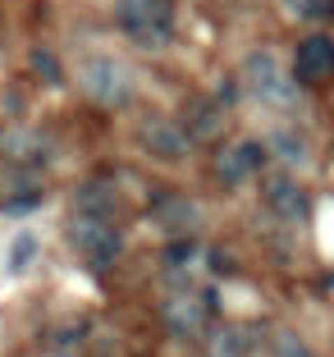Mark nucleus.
<instances>
[{
    "instance_id": "4",
    "label": "nucleus",
    "mask_w": 334,
    "mask_h": 357,
    "mask_svg": "<svg viewBox=\"0 0 334 357\" xmlns=\"http://www.w3.org/2000/svg\"><path fill=\"white\" fill-rule=\"evenodd\" d=\"M266 142H257V137H243V142H229V147L215 151V174L229 183V188H238L243 178H252L257 169L266 165Z\"/></svg>"
},
{
    "instance_id": "19",
    "label": "nucleus",
    "mask_w": 334,
    "mask_h": 357,
    "mask_svg": "<svg viewBox=\"0 0 334 357\" xmlns=\"http://www.w3.org/2000/svg\"><path fill=\"white\" fill-rule=\"evenodd\" d=\"M32 69H37L46 83H60V64H55L51 51H32Z\"/></svg>"
},
{
    "instance_id": "15",
    "label": "nucleus",
    "mask_w": 334,
    "mask_h": 357,
    "mask_svg": "<svg viewBox=\"0 0 334 357\" xmlns=\"http://www.w3.org/2000/svg\"><path fill=\"white\" fill-rule=\"evenodd\" d=\"M284 10L303 14V19H330L334 5H330V0H284Z\"/></svg>"
},
{
    "instance_id": "17",
    "label": "nucleus",
    "mask_w": 334,
    "mask_h": 357,
    "mask_svg": "<svg viewBox=\"0 0 334 357\" xmlns=\"http://www.w3.org/2000/svg\"><path fill=\"white\" fill-rule=\"evenodd\" d=\"M248 353V339L238 335V330H225V335H215V353L211 357H243Z\"/></svg>"
},
{
    "instance_id": "21",
    "label": "nucleus",
    "mask_w": 334,
    "mask_h": 357,
    "mask_svg": "<svg viewBox=\"0 0 334 357\" xmlns=\"http://www.w3.org/2000/svg\"><path fill=\"white\" fill-rule=\"evenodd\" d=\"M51 357H69V353H51Z\"/></svg>"
},
{
    "instance_id": "13",
    "label": "nucleus",
    "mask_w": 334,
    "mask_h": 357,
    "mask_svg": "<svg viewBox=\"0 0 334 357\" xmlns=\"http://www.w3.org/2000/svg\"><path fill=\"white\" fill-rule=\"evenodd\" d=\"M188 119H192V124H188L192 137H215L220 124H225V110H220V105H211V101H197L188 110Z\"/></svg>"
},
{
    "instance_id": "12",
    "label": "nucleus",
    "mask_w": 334,
    "mask_h": 357,
    "mask_svg": "<svg viewBox=\"0 0 334 357\" xmlns=\"http://www.w3.org/2000/svg\"><path fill=\"white\" fill-rule=\"evenodd\" d=\"M271 147H275V156H280L284 165H307V160H312V151H307V137H298L293 128L271 133Z\"/></svg>"
},
{
    "instance_id": "16",
    "label": "nucleus",
    "mask_w": 334,
    "mask_h": 357,
    "mask_svg": "<svg viewBox=\"0 0 334 357\" xmlns=\"http://www.w3.org/2000/svg\"><path fill=\"white\" fill-rule=\"evenodd\" d=\"M275 357H312V348L293 335V330H280V335H275Z\"/></svg>"
},
{
    "instance_id": "14",
    "label": "nucleus",
    "mask_w": 334,
    "mask_h": 357,
    "mask_svg": "<svg viewBox=\"0 0 334 357\" xmlns=\"http://www.w3.org/2000/svg\"><path fill=\"white\" fill-rule=\"evenodd\" d=\"M32 257H37V234H19L10 243V271H28Z\"/></svg>"
},
{
    "instance_id": "11",
    "label": "nucleus",
    "mask_w": 334,
    "mask_h": 357,
    "mask_svg": "<svg viewBox=\"0 0 334 357\" xmlns=\"http://www.w3.org/2000/svg\"><path fill=\"white\" fill-rule=\"evenodd\" d=\"M0 156L5 160H42L46 137L32 128H0Z\"/></svg>"
},
{
    "instance_id": "18",
    "label": "nucleus",
    "mask_w": 334,
    "mask_h": 357,
    "mask_svg": "<svg viewBox=\"0 0 334 357\" xmlns=\"http://www.w3.org/2000/svg\"><path fill=\"white\" fill-rule=\"evenodd\" d=\"M192 257H197V243H192V238H169V248H165V266H188Z\"/></svg>"
},
{
    "instance_id": "3",
    "label": "nucleus",
    "mask_w": 334,
    "mask_h": 357,
    "mask_svg": "<svg viewBox=\"0 0 334 357\" xmlns=\"http://www.w3.org/2000/svg\"><path fill=\"white\" fill-rule=\"evenodd\" d=\"M137 137H142V147L156 160H183L192 151V133L179 124V119H165V115L142 119V124H137Z\"/></svg>"
},
{
    "instance_id": "9",
    "label": "nucleus",
    "mask_w": 334,
    "mask_h": 357,
    "mask_svg": "<svg viewBox=\"0 0 334 357\" xmlns=\"http://www.w3.org/2000/svg\"><path fill=\"white\" fill-rule=\"evenodd\" d=\"M151 220L165 234H174V238H192V229H197V220H202V206L192 197H156Z\"/></svg>"
},
{
    "instance_id": "2",
    "label": "nucleus",
    "mask_w": 334,
    "mask_h": 357,
    "mask_svg": "<svg viewBox=\"0 0 334 357\" xmlns=\"http://www.w3.org/2000/svg\"><path fill=\"white\" fill-rule=\"evenodd\" d=\"M69 243H73V248H78V252H83L92 266H110V261L119 257V248H124V238H119L115 225L87 220V215H73V220H69Z\"/></svg>"
},
{
    "instance_id": "1",
    "label": "nucleus",
    "mask_w": 334,
    "mask_h": 357,
    "mask_svg": "<svg viewBox=\"0 0 334 357\" xmlns=\"http://www.w3.org/2000/svg\"><path fill=\"white\" fill-rule=\"evenodd\" d=\"M73 78H78V87L101 105L133 101V74H128V64H119L115 55H83V60L73 64Z\"/></svg>"
},
{
    "instance_id": "7",
    "label": "nucleus",
    "mask_w": 334,
    "mask_h": 357,
    "mask_svg": "<svg viewBox=\"0 0 334 357\" xmlns=\"http://www.w3.org/2000/svg\"><path fill=\"white\" fill-rule=\"evenodd\" d=\"M261 202L280 215V220H289V225L307 220V192L298 188L289 174H266L261 178Z\"/></svg>"
},
{
    "instance_id": "10",
    "label": "nucleus",
    "mask_w": 334,
    "mask_h": 357,
    "mask_svg": "<svg viewBox=\"0 0 334 357\" xmlns=\"http://www.w3.org/2000/svg\"><path fill=\"white\" fill-rule=\"evenodd\" d=\"M119 211V192L115 183H105V178H87L83 188H78V197H73V215H87V220H115Z\"/></svg>"
},
{
    "instance_id": "6",
    "label": "nucleus",
    "mask_w": 334,
    "mask_h": 357,
    "mask_svg": "<svg viewBox=\"0 0 334 357\" xmlns=\"http://www.w3.org/2000/svg\"><path fill=\"white\" fill-rule=\"evenodd\" d=\"M206 307H211V298H202V294H169L165 303H160V321H165V330L169 335H202V326H206Z\"/></svg>"
},
{
    "instance_id": "20",
    "label": "nucleus",
    "mask_w": 334,
    "mask_h": 357,
    "mask_svg": "<svg viewBox=\"0 0 334 357\" xmlns=\"http://www.w3.org/2000/svg\"><path fill=\"white\" fill-rule=\"evenodd\" d=\"M211 266H215V271H234V261L225 252H211Z\"/></svg>"
},
{
    "instance_id": "8",
    "label": "nucleus",
    "mask_w": 334,
    "mask_h": 357,
    "mask_svg": "<svg viewBox=\"0 0 334 357\" xmlns=\"http://www.w3.org/2000/svg\"><path fill=\"white\" fill-rule=\"evenodd\" d=\"M293 74L307 78V83H321V78L334 74V42L325 32H312V37L298 42V51H293Z\"/></svg>"
},
{
    "instance_id": "5",
    "label": "nucleus",
    "mask_w": 334,
    "mask_h": 357,
    "mask_svg": "<svg viewBox=\"0 0 334 357\" xmlns=\"http://www.w3.org/2000/svg\"><path fill=\"white\" fill-rule=\"evenodd\" d=\"M243 83H248V92H257L261 101H289V78L280 74V60H275V51H252L248 60H243Z\"/></svg>"
}]
</instances>
